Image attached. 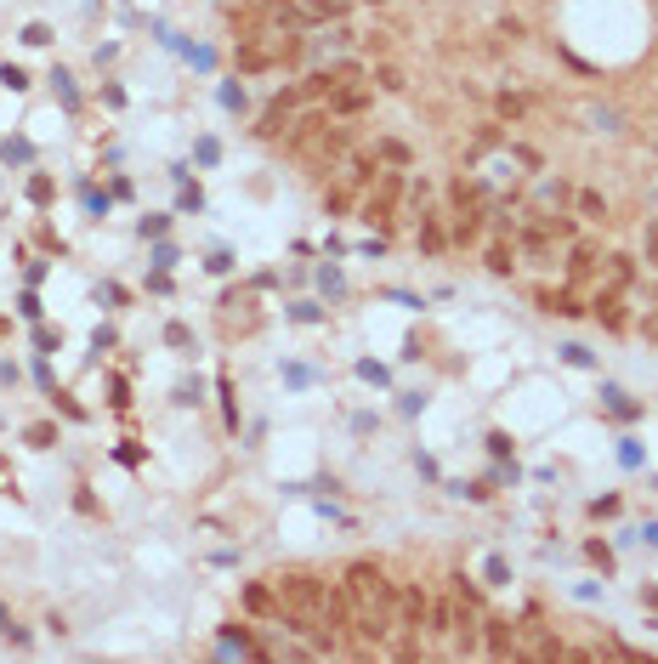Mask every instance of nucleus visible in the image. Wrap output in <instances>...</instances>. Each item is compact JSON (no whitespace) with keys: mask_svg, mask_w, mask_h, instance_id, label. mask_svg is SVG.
<instances>
[{"mask_svg":"<svg viewBox=\"0 0 658 664\" xmlns=\"http://www.w3.org/2000/svg\"><path fill=\"white\" fill-rule=\"evenodd\" d=\"M273 596H278L284 625H295L301 636H318L324 647H335V630L347 625V596L335 591V585H324L318 574H278Z\"/></svg>","mask_w":658,"mask_h":664,"instance_id":"1","label":"nucleus"},{"mask_svg":"<svg viewBox=\"0 0 658 664\" xmlns=\"http://www.w3.org/2000/svg\"><path fill=\"white\" fill-rule=\"evenodd\" d=\"M341 596H347V625L358 630V647H381L392 636V613H398V591L386 579L381 562H352L347 579H341Z\"/></svg>","mask_w":658,"mask_h":664,"instance_id":"2","label":"nucleus"},{"mask_svg":"<svg viewBox=\"0 0 658 664\" xmlns=\"http://www.w3.org/2000/svg\"><path fill=\"white\" fill-rule=\"evenodd\" d=\"M239 69L244 74H261V69H278V63H295L301 57V40L284 35L278 23H261V18H244L239 23Z\"/></svg>","mask_w":658,"mask_h":664,"instance_id":"3","label":"nucleus"},{"mask_svg":"<svg viewBox=\"0 0 658 664\" xmlns=\"http://www.w3.org/2000/svg\"><path fill=\"white\" fill-rule=\"evenodd\" d=\"M398 193H403V176L398 171H375V182H369V193H364V222L386 228V222H392V210H398Z\"/></svg>","mask_w":658,"mask_h":664,"instance_id":"4","label":"nucleus"},{"mask_svg":"<svg viewBox=\"0 0 658 664\" xmlns=\"http://www.w3.org/2000/svg\"><path fill=\"white\" fill-rule=\"evenodd\" d=\"M483 630H488V653L494 659H517V625L511 619H483Z\"/></svg>","mask_w":658,"mask_h":664,"instance_id":"5","label":"nucleus"},{"mask_svg":"<svg viewBox=\"0 0 658 664\" xmlns=\"http://www.w3.org/2000/svg\"><path fill=\"white\" fill-rule=\"evenodd\" d=\"M290 18L295 23H329V18H341V0H290Z\"/></svg>","mask_w":658,"mask_h":664,"instance_id":"6","label":"nucleus"},{"mask_svg":"<svg viewBox=\"0 0 658 664\" xmlns=\"http://www.w3.org/2000/svg\"><path fill=\"white\" fill-rule=\"evenodd\" d=\"M369 108V91L352 80V86H335L329 91V114H364Z\"/></svg>","mask_w":658,"mask_h":664,"instance_id":"7","label":"nucleus"},{"mask_svg":"<svg viewBox=\"0 0 658 664\" xmlns=\"http://www.w3.org/2000/svg\"><path fill=\"white\" fill-rule=\"evenodd\" d=\"M295 97H301V91H284V97H278V103L267 108V114H261V125H256L261 137H278V131L290 125V103H295Z\"/></svg>","mask_w":658,"mask_h":664,"instance_id":"8","label":"nucleus"},{"mask_svg":"<svg viewBox=\"0 0 658 664\" xmlns=\"http://www.w3.org/2000/svg\"><path fill=\"white\" fill-rule=\"evenodd\" d=\"M590 307H596V318H602L607 330H624V296H619V290H602Z\"/></svg>","mask_w":658,"mask_h":664,"instance_id":"9","label":"nucleus"},{"mask_svg":"<svg viewBox=\"0 0 658 664\" xmlns=\"http://www.w3.org/2000/svg\"><path fill=\"white\" fill-rule=\"evenodd\" d=\"M607 284H602V290H619V296H624V290H630V279H636V262H630V256H607Z\"/></svg>","mask_w":658,"mask_h":664,"instance_id":"10","label":"nucleus"},{"mask_svg":"<svg viewBox=\"0 0 658 664\" xmlns=\"http://www.w3.org/2000/svg\"><path fill=\"white\" fill-rule=\"evenodd\" d=\"M539 307H545V313H562V318H579V313H585L573 290H539Z\"/></svg>","mask_w":658,"mask_h":664,"instance_id":"11","label":"nucleus"},{"mask_svg":"<svg viewBox=\"0 0 658 664\" xmlns=\"http://www.w3.org/2000/svg\"><path fill=\"white\" fill-rule=\"evenodd\" d=\"M573 279H602V256H596V250H590V245H579V250H573Z\"/></svg>","mask_w":658,"mask_h":664,"instance_id":"12","label":"nucleus"},{"mask_svg":"<svg viewBox=\"0 0 658 664\" xmlns=\"http://www.w3.org/2000/svg\"><path fill=\"white\" fill-rule=\"evenodd\" d=\"M244 602H250V613H273L278 608V596H267L261 585H250V591H244Z\"/></svg>","mask_w":658,"mask_h":664,"instance_id":"13","label":"nucleus"},{"mask_svg":"<svg viewBox=\"0 0 658 664\" xmlns=\"http://www.w3.org/2000/svg\"><path fill=\"white\" fill-rule=\"evenodd\" d=\"M420 239H426V250H443V228H437V216L420 222Z\"/></svg>","mask_w":658,"mask_h":664,"instance_id":"14","label":"nucleus"},{"mask_svg":"<svg viewBox=\"0 0 658 664\" xmlns=\"http://www.w3.org/2000/svg\"><path fill=\"white\" fill-rule=\"evenodd\" d=\"M579 210H585V216H596V222H602V216H607L602 193H579Z\"/></svg>","mask_w":658,"mask_h":664,"instance_id":"15","label":"nucleus"},{"mask_svg":"<svg viewBox=\"0 0 658 664\" xmlns=\"http://www.w3.org/2000/svg\"><path fill=\"white\" fill-rule=\"evenodd\" d=\"M488 267H494V273H511V250L494 245V250H488Z\"/></svg>","mask_w":658,"mask_h":664,"instance_id":"16","label":"nucleus"},{"mask_svg":"<svg viewBox=\"0 0 658 664\" xmlns=\"http://www.w3.org/2000/svg\"><path fill=\"white\" fill-rule=\"evenodd\" d=\"M381 154L392 159V165H409V148H403V142H381Z\"/></svg>","mask_w":658,"mask_h":664,"instance_id":"17","label":"nucleus"},{"mask_svg":"<svg viewBox=\"0 0 658 664\" xmlns=\"http://www.w3.org/2000/svg\"><path fill=\"white\" fill-rule=\"evenodd\" d=\"M375 80H381V86H386V91H403V86H409V80H403V74H398V69H381V74H375Z\"/></svg>","mask_w":658,"mask_h":664,"instance_id":"18","label":"nucleus"},{"mask_svg":"<svg viewBox=\"0 0 658 664\" xmlns=\"http://www.w3.org/2000/svg\"><path fill=\"white\" fill-rule=\"evenodd\" d=\"M641 330H647V341H658V313L647 318V324H641Z\"/></svg>","mask_w":658,"mask_h":664,"instance_id":"19","label":"nucleus"}]
</instances>
